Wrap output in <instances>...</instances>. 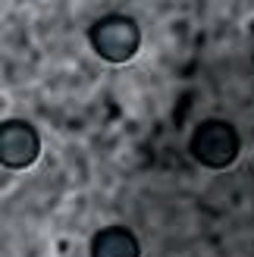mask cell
Returning <instances> with one entry per match:
<instances>
[{
  "mask_svg": "<svg viewBox=\"0 0 254 257\" xmlns=\"http://www.w3.org/2000/svg\"><path fill=\"white\" fill-rule=\"evenodd\" d=\"M188 154L204 170H229L242 154V135L229 119H201L188 138Z\"/></svg>",
  "mask_w": 254,
  "mask_h": 257,
  "instance_id": "cell-1",
  "label": "cell"
},
{
  "mask_svg": "<svg viewBox=\"0 0 254 257\" xmlns=\"http://www.w3.org/2000/svg\"><path fill=\"white\" fill-rule=\"evenodd\" d=\"M88 44L104 63L122 66L142 47V25L132 16H122V13H107V16L88 25Z\"/></svg>",
  "mask_w": 254,
  "mask_h": 257,
  "instance_id": "cell-2",
  "label": "cell"
},
{
  "mask_svg": "<svg viewBox=\"0 0 254 257\" xmlns=\"http://www.w3.org/2000/svg\"><path fill=\"white\" fill-rule=\"evenodd\" d=\"M41 157V135L29 119H7L0 125V163L7 170H29Z\"/></svg>",
  "mask_w": 254,
  "mask_h": 257,
  "instance_id": "cell-3",
  "label": "cell"
},
{
  "mask_svg": "<svg viewBox=\"0 0 254 257\" xmlns=\"http://www.w3.org/2000/svg\"><path fill=\"white\" fill-rule=\"evenodd\" d=\"M91 257H142V241L129 226H104L91 235Z\"/></svg>",
  "mask_w": 254,
  "mask_h": 257,
  "instance_id": "cell-4",
  "label": "cell"
}]
</instances>
